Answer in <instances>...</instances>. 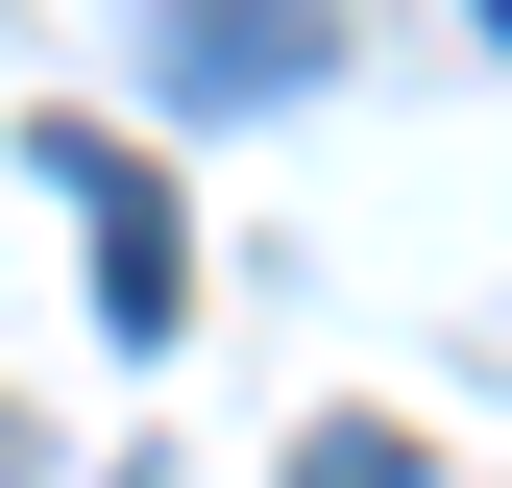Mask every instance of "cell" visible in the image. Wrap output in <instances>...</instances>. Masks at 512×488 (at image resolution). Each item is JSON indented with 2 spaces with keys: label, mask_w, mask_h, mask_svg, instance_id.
Returning a JSON list of instances; mask_svg holds the SVG:
<instances>
[{
  "label": "cell",
  "mask_w": 512,
  "mask_h": 488,
  "mask_svg": "<svg viewBox=\"0 0 512 488\" xmlns=\"http://www.w3.org/2000/svg\"><path fill=\"white\" fill-rule=\"evenodd\" d=\"M293 488H415V440H391V415H317V440H293Z\"/></svg>",
  "instance_id": "3957f363"
},
{
  "label": "cell",
  "mask_w": 512,
  "mask_h": 488,
  "mask_svg": "<svg viewBox=\"0 0 512 488\" xmlns=\"http://www.w3.org/2000/svg\"><path fill=\"white\" fill-rule=\"evenodd\" d=\"M25 171H49V196L98 220V318H122V342H171V318H196V244H171V196H147V147H98V122H49Z\"/></svg>",
  "instance_id": "7a4b0ae2"
},
{
  "label": "cell",
  "mask_w": 512,
  "mask_h": 488,
  "mask_svg": "<svg viewBox=\"0 0 512 488\" xmlns=\"http://www.w3.org/2000/svg\"><path fill=\"white\" fill-rule=\"evenodd\" d=\"M147 74L196 98V122H269L342 74V0H147Z\"/></svg>",
  "instance_id": "6da1fadb"
}]
</instances>
